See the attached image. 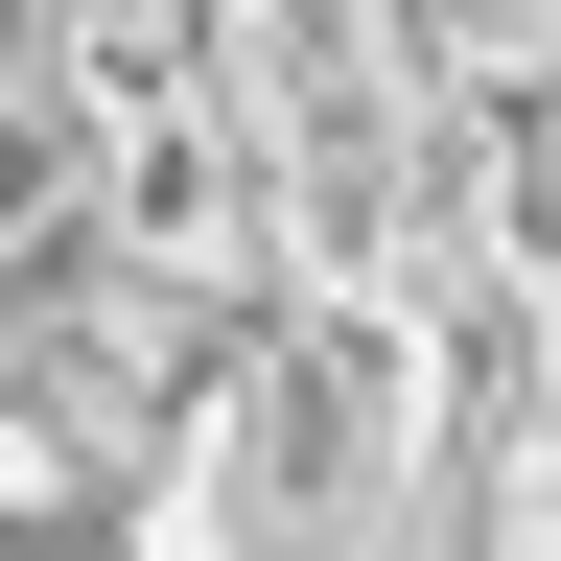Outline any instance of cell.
<instances>
[{
  "mask_svg": "<svg viewBox=\"0 0 561 561\" xmlns=\"http://www.w3.org/2000/svg\"><path fill=\"white\" fill-rule=\"evenodd\" d=\"M210 351H234V328H210L187 280L94 257V234H47L24 280H0V375H24V398H47L70 445L117 468V491H164V468H187V421H210Z\"/></svg>",
  "mask_w": 561,
  "mask_h": 561,
  "instance_id": "obj_1",
  "label": "cell"
},
{
  "mask_svg": "<svg viewBox=\"0 0 561 561\" xmlns=\"http://www.w3.org/2000/svg\"><path fill=\"white\" fill-rule=\"evenodd\" d=\"M70 234H94V257H140V280H187L210 328H257L280 280H305V257H280L257 140L210 117V94H187V117H140V140H94V210H70Z\"/></svg>",
  "mask_w": 561,
  "mask_h": 561,
  "instance_id": "obj_2",
  "label": "cell"
},
{
  "mask_svg": "<svg viewBox=\"0 0 561 561\" xmlns=\"http://www.w3.org/2000/svg\"><path fill=\"white\" fill-rule=\"evenodd\" d=\"M210 24H234V0H24V94L70 140H140V117L210 94Z\"/></svg>",
  "mask_w": 561,
  "mask_h": 561,
  "instance_id": "obj_3",
  "label": "cell"
},
{
  "mask_svg": "<svg viewBox=\"0 0 561 561\" xmlns=\"http://www.w3.org/2000/svg\"><path fill=\"white\" fill-rule=\"evenodd\" d=\"M398 24V70H421V117H515V94H561V0H375Z\"/></svg>",
  "mask_w": 561,
  "mask_h": 561,
  "instance_id": "obj_4",
  "label": "cell"
},
{
  "mask_svg": "<svg viewBox=\"0 0 561 561\" xmlns=\"http://www.w3.org/2000/svg\"><path fill=\"white\" fill-rule=\"evenodd\" d=\"M117 515H140V491H117L94 445H70V421H47L24 375H0V538H117Z\"/></svg>",
  "mask_w": 561,
  "mask_h": 561,
  "instance_id": "obj_5",
  "label": "cell"
},
{
  "mask_svg": "<svg viewBox=\"0 0 561 561\" xmlns=\"http://www.w3.org/2000/svg\"><path fill=\"white\" fill-rule=\"evenodd\" d=\"M70 210H94V140H70V117L24 94V70H0V280H24V257L70 234Z\"/></svg>",
  "mask_w": 561,
  "mask_h": 561,
  "instance_id": "obj_6",
  "label": "cell"
}]
</instances>
